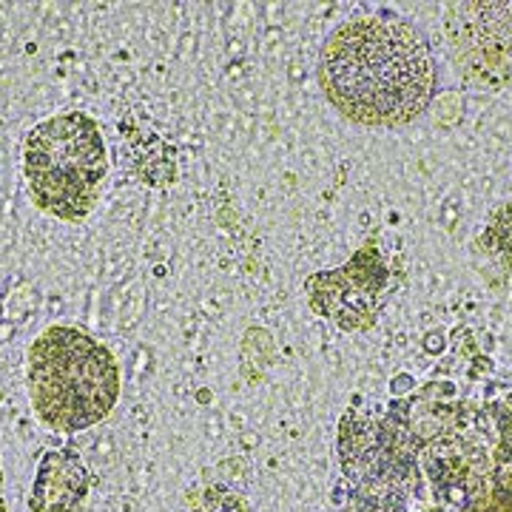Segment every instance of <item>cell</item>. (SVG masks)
<instances>
[{
  "instance_id": "6",
  "label": "cell",
  "mask_w": 512,
  "mask_h": 512,
  "mask_svg": "<svg viewBox=\"0 0 512 512\" xmlns=\"http://www.w3.org/2000/svg\"><path fill=\"white\" fill-rule=\"evenodd\" d=\"M89 495V473L74 450H55L40 461L35 490L29 495L32 512H74Z\"/></svg>"
},
{
  "instance_id": "3",
  "label": "cell",
  "mask_w": 512,
  "mask_h": 512,
  "mask_svg": "<svg viewBox=\"0 0 512 512\" xmlns=\"http://www.w3.org/2000/svg\"><path fill=\"white\" fill-rule=\"evenodd\" d=\"M109 171L103 134L89 114L69 111L37 123L23 143V174L40 211L63 222L92 214Z\"/></svg>"
},
{
  "instance_id": "2",
  "label": "cell",
  "mask_w": 512,
  "mask_h": 512,
  "mask_svg": "<svg viewBox=\"0 0 512 512\" xmlns=\"http://www.w3.org/2000/svg\"><path fill=\"white\" fill-rule=\"evenodd\" d=\"M26 382L40 421L60 433H77L103 421L120 399L114 353L72 325H52L32 342Z\"/></svg>"
},
{
  "instance_id": "5",
  "label": "cell",
  "mask_w": 512,
  "mask_h": 512,
  "mask_svg": "<svg viewBox=\"0 0 512 512\" xmlns=\"http://www.w3.org/2000/svg\"><path fill=\"white\" fill-rule=\"evenodd\" d=\"M382 274H370V268L362 265V254L350 262L348 268H339L333 274L313 276L308 282V293L322 291V299H313V308L328 313L345 330L365 328L373 322L379 311V285H384Z\"/></svg>"
},
{
  "instance_id": "7",
  "label": "cell",
  "mask_w": 512,
  "mask_h": 512,
  "mask_svg": "<svg viewBox=\"0 0 512 512\" xmlns=\"http://www.w3.org/2000/svg\"><path fill=\"white\" fill-rule=\"evenodd\" d=\"M0 512H9V507H6V498H3V470H0Z\"/></svg>"
},
{
  "instance_id": "4",
  "label": "cell",
  "mask_w": 512,
  "mask_h": 512,
  "mask_svg": "<svg viewBox=\"0 0 512 512\" xmlns=\"http://www.w3.org/2000/svg\"><path fill=\"white\" fill-rule=\"evenodd\" d=\"M444 32L456 72L481 92L512 83V3H450Z\"/></svg>"
},
{
  "instance_id": "1",
  "label": "cell",
  "mask_w": 512,
  "mask_h": 512,
  "mask_svg": "<svg viewBox=\"0 0 512 512\" xmlns=\"http://www.w3.org/2000/svg\"><path fill=\"white\" fill-rule=\"evenodd\" d=\"M319 83L333 109L365 128L413 123L436 92L424 37L410 20L387 9L359 12L330 32Z\"/></svg>"
}]
</instances>
